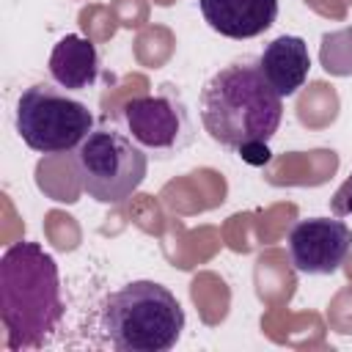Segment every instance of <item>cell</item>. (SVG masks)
Returning a JSON list of instances; mask_svg holds the SVG:
<instances>
[{
	"mask_svg": "<svg viewBox=\"0 0 352 352\" xmlns=\"http://www.w3.org/2000/svg\"><path fill=\"white\" fill-rule=\"evenodd\" d=\"M236 154L248 162V165H267L270 160H272V151H270V146L264 143V140H253V143H245V146H239L236 148Z\"/></svg>",
	"mask_w": 352,
	"mask_h": 352,
	"instance_id": "12",
	"label": "cell"
},
{
	"mask_svg": "<svg viewBox=\"0 0 352 352\" xmlns=\"http://www.w3.org/2000/svg\"><path fill=\"white\" fill-rule=\"evenodd\" d=\"M206 25L226 38H256L272 28L278 0H198Z\"/></svg>",
	"mask_w": 352,
	"mask_h": 352,
	"instance_id": "8",
	"label": "cell"
},
{
	"mask_svg": "<svg viewBox=\"0 0 352 352\" xmlns=\"http://www.w3.org/2000/svg\"><path fill=\"white\" fill-rule=\"evenodd\" d=\"M330 209H333V214L336 217H346V214H352V173L344 179V184L333 192V198H330Z\"/></svg>",
	"mask_w": 352,
	"mask_h": 352,
	"instance_id": "13",
	"label": "cell"
},
{
	"mask_svg": "<svg viewBox=\"0 0 352 352\" xmlns=\"http://www.w3.org/2000/svg\"><path fill=\"white\" fill-rule=\"evenodd\" d=\"M50 77L66 91L91 88L99 77V52L96 47L77 33L63 36L50 52Z\"/></svg>",
	"mask_w": 352,
	"mask_h": 352,
	"instance_id": "10",
	"label": "cell"
},
{
	"mask_svg": "<svg viewBox=\"0 0 352 352\" xmlns=\"http://www.w3.org/2000/svg\"><path fill=\"white\" fill-rule=\"evenodd\" d=\"M102 330L121 352H168L184 330V311L168 286L132 280L104 300Z\"/></svg>",
	"mask_w": 352,
	"mask_h": 352,
	"instance_id": "3",
	"label": "cell"
},
{
	"mask_svg": "<svg viewBox=\"0 0 352 352\" xmlns=\"http://www.w3.org/2000/svg\"><path fill=\"white\" fill-rule=\"evenodd\" d=\"M129 138L154 157H170L192 143V121L176 91L168 85L157 94L135 96L121 110Z\"/></svg>",
	"mask_w": 352,
	"mask_h": 352,
	"instance_id": "6",
	"label": "cell"
},
{
	"mask_svg": "<svg viewBox=\"0 0 352 352\" xmlns=\"http://www.w3.org/2000/svg\"><path fill=\"white\" fill-rule=\"evenodd\" d=\"M283 118V96L270 85L258 60H234L214 72L201 91V124L231 151L270 140Z\"/></svg>",
	"mask_w": 352,
	"mask_h": 352,
	"instance_id": "2",
	"label": "cell"
},
{
	"mask_svg": "<svg viewBox=\"0 0 352 352\" xmlns=\"http://www.w3.org/2000/svg\"><path fill=\"white\" fill-rule=\"evenodd\" d=\"M74 170L82 192L99 204L126 201L146 179L148 154L118 129H91L74 148Z\"/></svg>",
	"mask_w": 352,
	"mask_h": 352,
	"instance_id": "4",
	"label": "cell"
},
{
	"mask_svg": "<svg viewBox=\"0 0 352 352\" xmlns=\"http://www.w3.org/2000/svg\"><path fill=\"white\" fill-rule=\"evenodd\" d=\"M258 69L280 96H294L308 80V44L300 36H278L258 55Z\"/></svg>",
	"mask_w": 352,
	"mask_h": 352,
	"instance_id": "9",
	"label": "cell"
},
{
	"mask_svg": "<svg viewBox=\"0 0 352 352\" xmlns=\"http://www.w3.org/2000/svg\"><path fill=\"white\" fill-rule=\"evenodd\" d=\"M94 129L88 104L60 94L47 82L22 91L16 102V132L28 148L38 154L74 151Z\"/></svg>",
	"mask_w": 352,
	"mask_h": 352,
	"instance_id": "5",
	"label": "cell"
},
{
	"mask_svg": "<svg viewBox=\"0 0 352 352\" xmlns=\"http://www.w3.org/2000/svg\"><path fill=\"white\" fill-rule=\"evenodd\" d=\"M63 316L55 258L38 242H14L0 258V319L8 349L41 346Z\"/></svg>",
	"mask_w": 352,
	"mask_h": 352,
	"instance_id": "1",
	"label": "cell"
},
{
	"mask_svg": "<svg viewBox=\"0 0 352 352\" xmlns=\"http://www.w3.org/2000/svg\"><path fill=\"white\" fill-rule=\"evenodd\" d=\"M352 250V228L344 220L308 217L289 234V256L302 275H333Z\"/></svg>",
	"mask_w": 352,
	"mask_h": 352,
	"instance_id": "7",
	"label": "cell"
},
{
	"mask_svg": "<svg viewBox=\"0 0 352 352\" xmlns=\"http://www.w3.org/2000/svg\"><path fill=\"white\" fill-rule=\"evenodd\" d=\"M319 60L327 74L349 77L352 74V28H341L322 36Z\"/></svg>",
	"mask_w": 352,
	"mask_h": 352,
	"instance_id": "11",
	"label": "cell"
}]
</instances>
